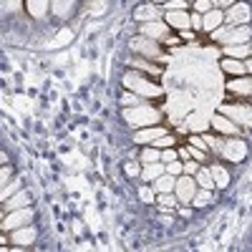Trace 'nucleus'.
Returning <instances> with one entry per match:
<instances>
[{"label": "nucleus", "mask_w": 252, "mask_h": 252, "mask_svg": "<svg viewBox=\"0 0 252 252\" xmlns=\"http://www.w3.org/2000/svg\"><path fill=\"white\" fill-rule=\"evenodd\" d=\"M227 91L232 96H252V78L250 76H235L227 81Z\"/></svg>", "instance_id": "2eb2a0df"}, {"label": "nucleus", "mask_w": 252, "mask_h": 252, "mask_svg": "<svg viewBox=\"0 0 252 252\" xmlns=\"http://www.w3.org/2000/svg\"><path fill=\"white\" fill-rule=\"evenodd\" d=\"M224 53H227L229 58H237V61H242V58H250V56H252L250 46H245V43H235V46H227V48H224Z\"/></svg>", "instance_id": "4be33fe9"}, {"label": "nucleus", "mask_w": 252, "mask_h": 252, "mask_svg": "<svg viewBox=\"0 0 252 252\" xmlns=\"http://www.w3.org/2000/svg\"><path fill=\"white\" fill-rule=\"evenodd\" d=\"M35 240V229L33 227H18V229H13V242L15 245H31Z\"/></svg>", "instance_id": "412c9836"}, {"label": "nucleus", "mask_w": 252, "mask_h": 252, "mask_svg": "<svg viewBox=\"0 0 252 252\" xmlns=\"http://www.w3.org/2000/svg\"><path fill=\"white\" fill-rule=\"evenodd\" d=\"M220 114L229 116L237 126H252V106H245V103H222L220 106Z\"/></svg>", "instance_id": "39448f33"}, {"label": "nucleus", "mask_w": 252, "mask_h": 252, "mask_svg": "<svg viewBox=\"0 0 252 252\" xmlns=\"http://www.w3.org/2000/svg\"><path fill=\"white\" fill-rule=\"evenodd\" d=\"M129 66H131L134 71L146 73V76H161V73H164V66H161V63H154L152 58H144V56L129 58Z\"/></svg>", "instance_id": "ddd939ff"}, {"label": "nucleus", "mask_w": 252, "mask_h": 252, "mask_svg": "<svg viewBox=\"0 0 252 252\" xmlns=\"http://www.w3.org/2000/svg\"><path fill=\"white\" fill-rule=\"evenodd\" d=\"M197 172H199V164L192 161V159H187V161H184V174H192V177H194Z\"/></svg>", "instance_id": "58836bf2"}, {"label": "nucleus", "mask_w": 252, "mask_h": 252, "mask_svg": "<svg viewBox=\"0 0 252 252\" xmlns=\"http://www.w3.org/2000/svg\"><path fill=\"white\" fill-rule=\"evenodd\" d=\"M152 3H157V5H164V3H169V0H152Z\"/></svg>", "instance_id": "49530a36"}, {"label": "nucleus", "mask_w": 252, "mask_h": 252, "mask_svg": "<svg viewBox=\"0 0 252 252\" xmlns=\"http://www.w3.org/2000/svg\"><path fill=\"white\" fill-rule=\"evenodd\" d=\"M220 66H222V71H224L227 76H245V73H247V66H245V63L237 61V58H229V56L220 63Z\"/></svg>", "instance_id": "a211bd4d"}, {"label": "nucleus", "mask_w": 252, "mask_h": 252, "mask_svg": "<svg viewBox=\"0 0 252 252\" xmlns=\"http://www.w3.org/2000/svg\"><path fill=\"white\" fill-rule=\"evenodd\" d=\"M247 154V144L240 139V136H229L224 144H222V157L227 161H242Z\"/></svg>", "instance_id": "6e6552de"}, {"label": "nucleus", "mask_w": 252, "mask_h": 252, "mask_svg": "<svg viewBox=\"0 0 252 252\" xmlns=\"http://www.w3.org/2000/svg\"><path fill=\"white\" fill-rule=\"evenodd\" d=\"M18 189H20V184H18V182H13L10 187H5V189H3V199H8L13 192H18Z\"/></svg>", "instance_id": "79ce46f5"}, {"label": "nucleus", "mask_w": 252, "mask_h": 252, "mask_svg": "<svg viewBox=\"0 0 252 252\" xmlns=\"http://www.w3.org/2000/svg\"><path fill=\"white\" fill-rule=\"evenodd\" d=\"M189 144H192V146H197V149H209V144L204 141V136L202 134H192V136H189Z\"/></svg>", "instance_id": "f704fd0d"}, {"label": "nucleus", "mask_w": 252, "mask_h": 252, "mask_svg": "<svg viewBox=\"0 0 252 252\" xmlns=\"http://www.w3.org/2000/svg\"><path fill=\"white\" fill-rule=\"evenodd\" d=\"M209 172H212L215 187H227V184H229V174H227V169H224V166H220V164H212V166H209Z\"/></svg>", "instance_id": "5701e85b"}, {"label": "nucleus", "mask_w": 252, "mask_h": 252, "mask_svg": "<svg viewBox=\"0 0 252 252\" xmlns=\"http://www.w3.org/2000/svg\"><path fill=\"white\" fill-rule=\"evenodd\" d=\"M159 204H161V209H174L179 204V197L174 192H164V194H159Z\"/></svg>", "instance_id": "bb28decb"}, {"label": "nucleus", "mask_w": 252, "mask_h": 252, "mask_svg": "<svg viewBox=\"0 0 252 252\" xmlns=\"http://www.w3.org/2000/svg\"><path fill=\"white\" fill-rule=\"evenodd\" d=\"M177 144V136L174 134H161L159 139L152 141V146H157V149H166V146H174Z\"/></svg>", "instance_id": "7c9ffc66"}, {"label": "nucleus", "mask_w": 252, "mask_h": 252, "mask_svg": "<svg viewBox=\"0 0 252 252\" xmlns=\"http://www.w3.org/2000/svg\"><path fill=\"white\" fill-rule=\"evenodd\" d=\"M161 134H166L164 126H159V124H157V126H146V129H139V131H136V139H134V141L141 144V146H146V144H152L154 139H159Z\"/></svg>", "instance_id": "f3484780"}, {"label": "nucleus", "mask_w": 252, "mask_h": 252, "mask_svg": "<svg viewBox=\"0 0 252 252\" xmlns=\"http://www.w3.org/2000/svg\"><path fill=\"white\" fill-rule=\"evenodd\" d=\"M187 149H189V157H192L194 161H204L207 159V152L204 149H197V146H192V144H189Z\"/></svg>", "instance_id": "e433bc0d"}, {"label": "nucleus", "mask_w": 252, "mask_h": 252, "mask_svg": "<svg viewBox=\"0 0 252 252\" xmlns=\"http://www.w3.org/2000/svg\"><path fill=\"white\" fill-rule=\"evenodd\" d=\"M28 202H31L28 192H18L15 197L5 199V209H20V207H28Z\"/></svg>", "instance_id": "393cba45"}, {"label": "nucleus", "mask_w": 252, "mask_h": 252, "mask_svg": "<svg viewBox=\"0 0 252 252\" xmlns=\"http://www.w3.org/2000/svg\"><path fill=\"white\" fill-rule=\"evenodd\" d=\"M154 161H161V149H157V146L146 144L144 152H141V164H154Z\"/></svg>", "instance_id": "b1692460"}, {"label": "nucleus", "mask_w": 252, "mask_h": 252, "mask_svg": "<svg viewBox=\"0 0 252 252\" xmlns=\"http://www.w3.org/2000/svg\"><path fill=\"white\" fill-rule=\"evenodd\" d=\"M131 51L136 56H144V58H152V61H159L164 63V48L159 40H152L146 35H134L131 38Z\"/></svg>", "instance_id": "7ed1b4c3"}, {"label": "nucleus", "mask_w": 252, "mask_h": 252, "mask_svg": "<svg viewBox=\"0 0 252 252\" xmlns=\"http://www.w3.org/2000/svg\"><path fill=\"white\" fill-rule=\"evenodd\" d=\"M166 174H172V177H179V174H184V161H179V159L169 161V164H166Z\"/></svg>", "instance_id": "473e14b6"}, {"label": "nucleus", "mask_w": 252, "mask_h": 252, "mask_svg": "<svg viewBox=\"0 0 252 252\" xmlns=\"http://www.w3.org/2000/svg\"><path fill=\"white\" fill-rule=\"evenodd\" d=\"M192 28L194 31H202V13H197V10L192 13Z\"/></svg>", "instance_id": "a19ab883"}, {"label": "nucleus", "mask_w": 252, "mask_h": 252, "mask_svg": "<svg viewBox=\"0 0 252 252\" xmlns=\"http://www.w3.org/2000/svg\"><path fill=\"white\" fill-rule=\"evenodd\" d=\"M209 126H212L215 131H220L222 136H237L240 134V126L224 114H215L212 119H209Z\"/></svg>", "instance_id": "f8f14e48"}, {"label": "nucleus", "mask_w": 252, "mask_h": 252, "mask_svg": "<svg viewBox=\"0 0 252 252\" xmlns=\"http://www.w3.org/2000/svg\"><path fill=\"white\" fill-rule=\"evenodd\" d=\"M187 0H169V3H164V10H187Z\"/></svg>", "instance_id": "c9c22d12"}, {"label": "nucleus", "mask_w": 252, "mask_h": 252, "mask_svg": "<svg viewBox=\"0 0 252 252\" xmlns=\"http://www.w3.org/2000/svg\"><path fill=\"white\" fill-rule=\"evenodd\" d=\"M161 15H164V10L157 3H152V0L134 10V20H139V23H154V20H161Z\"/></svg>", "instance_id": "4468645a"}, {"label": "nucleus", "mask_w": 252, "mask_h": 252, "mask_svg": "<svg viewBox=\"0 0 252 252\" xmlns=\"http://www.w3.org/2000/svg\"><path fill=\"white\" fill-rule=\"evenodd\" d=\"M194 179H197V184H199L202 189H212V187H215V179H212V172H209V169H199V172L194 174Z\"/></svg>", "instance_id": "a878e982"}, {"label": "nucleus", "mask_w": 252, "mask_h": 252, "mask_svg": "<svg viewBox=\"0 0 252 252\" xmlns=\"http://www.w3.org/2000/svg\"><path fill=\"white\" fill-rule=\"evenodd\" d=\"M187 3H189V5H192V3H194V0H187Z\"/></svg>", "instance_id": "de8ad7c7"}, {"label": "nucleus", "mask_w": 252, "mask_h": 252, "mask_svg": "<svg viewBox=\"0 0 252 252\" xmlns=\"http://www.w3.org/2000/svg\"><path fill=\"white\" fill-rule=\"evenodd\" d=\"M141 101H144V98H141L139 94H134V91H126V94L121 96V106H124V109H131V106H139Z\"/></svg>", "instance_id": "c85d7f7f"}, {"label": "nucleus", "mask_w": 252, "mask_h": 252, "mask_svg": "<svg viewBox=\"0 0 252 252\" xmlns=\"http://www.w3.org/2000/svg\"><path fill=\"white\" fill-rule=\"evenodd\" d=\"M31 220H33V209L31 207L10 209V215L3 220V232H8V229H18V227H26Z\"/></svg>", "instance_id": "1a4fd4ad"}, {"label": "nucleus", "mask_w": 252, "mask_h": 252, "mask_svg": "<svg viewBox=\"0 0 252 252\" xmlns=\"http://www.w3.org/2000/svg\"><path fill=\"white\" fill-rule=\"evenodd\" d=\"M174 187H177V177L172 174H161L159 179H154V192L157 194H164V192H174Z\"/></svg>", "instance_id": "aec40b11"}, {"label": "nucleus", "mask_w": 252, "mask_h": 252, "mask_svg": "<svg viewBox=\"0 0 252 252\" xmlns=\"http://www.w3.org/2000/svg\"><path fill=\"white\" fill-rule=\"evenodd\" d=\"M174 159H179V152L174 149V146H166V149H161V161H164V164H169V161H174Z\"/></svg>", "instance_id": "72a5a7b5"}, {"label": "nucleus", "mask_w": 252, "mask_h": 252, "mask_svg": "<svg viewBox=\"0 0 252 252\" xmlns=\"http://www.w3.org/2000/svg\"><path fill=\"white\" fill-rule=\"evenodd\" d=\"M164 172H166V164H164V161H154V164H144L141 177H144V182H154V179H159Z\"/></svg>", "instance_id": "6ab92c4d"}, {"label": "nucleus", "mask_w": 252, "mask_h": 252, "mask_svg": "<svg viewBox=\"0 0 252 252\" xmlns=\"http://www.w3.org/2000/svg\"><path fill=\"white\" fill-rule=\"evenodd\" d=\"M222 23H224V13H222V8H212L209 13L202 15V31H204V33H215Z\"/></svg>", "instance_id": "dca6fc26"}, {"label": "nucleus", "mask_w": 252, "mask_h": 252, "mask_svg": "<svg viewBox=\"0 0 252 252\" xmlns=\"http://www.w3.org/2000/svg\"><path fill=\"white\" fill-rule=\"evenodd\" d=\"M124 86H126V91H134V94H139L141 98H159L161 94H164V89L159 86V83H154L152 78H146V73H141V71H129L124 78Z\"/></svg>", "instance_id": "f257e3e1"}, {"label": "nucleus", "mask_w": 252, "mask_h": 252, "mask_svg": "<svg viewBox=\"0 0 252 252\" xmlns=\"http://www.w3.org/2000/svg\"><path fill=\"white\" fill-rule=\"evenodd\" d=\"M124 121L134 126V129H146V126H157L161 121L159 109L154 106H146V103H139V106L131 109H124Z\"/></svg>", "instance_id": "f03ea898"}, {"label": "nucleus", "mask_w": 252, "mask_h": 252, "mask_svg": "<svg viewBox=\"0 0 252 252\" xmlns=\"http://www.w3.org/2000/svg\"><path fill=\"white\" fill-rule=\"evenodd\" d=\"M197 189H199V184H197V179H194L192 174H179V177H177L174 194L179 197V202L192 204V199H194V194H197Z\"/></svg>", "instance_id": "423d86ee"}, {"label": "nucleus", "mask_w": 252, "mask_h": 252, "mask_svg": "<svg viewBox=\"0 0 252 252\" xmlns=\"http://www.w3.org/2000/svg\"><path fill=\"white\" fill-rule=\"evenodd\" d=\"M187 126H189V129H192V131H204L209 124L204 121V116L194 114V116H189V119H187Z\"/></svg>", "instance_id": "c756f323"}, {"label": "nucleus", "mask_w": 252, "mask_h": 252, "mask_svg": "<svg viewBox=\"0 0 252 252\" xmlns=\"http://www.w3.org/2000/svg\"><path fill=\"white\" fill-rule=\"evenodd\" d=\"M192 8L197 10V13H209V10H212V8H217L215 5V0H194V3H192Z\"/></svg>", "instance_id": "2f4dec72"}, {"label": "nucleus", "mask_w": 252, "mask_h": 252, "mask_svg": "<svg viewBox=\"0 0 252 252\" xmlns=\"http://www.w3.org/2000/svg\"><path fill=\"white\" fill-rule=\"evenodd\" d=\"M212 38L222 40L224 46L247 43V40H250V28H247V26H237V28H217V31L212 33Z\"/></svg>", "instance_id": "20e7f679"}, {"label": "nucleus", "mask_w": 252, "mask_h": 252, "mask_svg": "<svg viewBox=\"0 0 252 252\" xmlns=\"http://www.w3.org/2000/svg\"><path fill=\"white\" fill-rule=\"evenodd\" d=\"M139 197H141V202H146V204H152L157 197H154V192H152V187H141L139 189Z\"/></svg>", "instance_id": "4c0bfd02"}, {"label": "nucleus", "mask_w": 252, "mask_h": 252, "mask_svg": "<svg viewBox=\"0 0 252 252\" xmlns=\"http://www.w3.org/2000/svg\"><path fill=\"white\" fill-rule=\"evenodd\" d=\"M237 0H215V5L217 8H229V5H235Z\"/></svg>", "instance_id": "c03bdc74"}, {"label": "nucleus", "mask_w": 252, "mask_h": 252, "mask_svg": "<svg viewBox=\"0 0 252 252\" xmlns=\"http://www.w3.org/2000/svg\"><path fill=\"white\" fill-rule=\"evenodd\" d=\"M245 66H247V71L252 73V56H250V61H245Z\"/></svg>", "instance_id": "a18cd8bd"}, {"label": "nucleus", "mask_w": 252, "mask_h": 252, "mask_svg": "<svg viewBox=\"0 0 252 252\" xmlns=\"http://www.w3.org/2000/svg\"><path fill=\"white\" fill-rule=\"evenodd\" d=\"M141 35L152 38V40H159V43H164L166 38L172 35V28L164 23V20H154V23H141Z\"/></svg>", "instance_id": "9b49d317"}, {"label": "nucleus", "mask_w": 252, "mask_h": 252, "mask_svg": "<svg viewBox=\"0 0 252 252\" xmlns=\"http://www.w3.org/2000/svg\"><path fill=\"white\" fill-rule=\"evenodd\" d=\"M164 23L169 26L172 31H187V28H192V15H189L187 10H166L164 13Z\"/></svg>", "instance_id": "9d476101"}, {"label": "nucleus", "mask_w": 252, "mask_h": 252, "mask_svg": "<svg viewBox=\"0 0 252 252\" xmlns=\"http://www.w3.org/2000/svg\"><path fill=\"white\" fill-rule=\"evenodd\" d=\"M252 18V10H250V5H245V3H237L235 5H229L227 8V13H224V23L229 26V28H237V26H247V20Z\"/></svg>", "instance_id": "0eeeda50"}, {"label": "nucleus", "mask_w": 252, "mask_h": 252, "mask_svg": "<svg viewBox=\"0 0 252 252\" xmlns=\"http://www.w3.org/2000/svg\"><path fill=\"white\" fill-rule=\"evenodd\" d=\"M179 35H182V40H197V35H194V31H192V28L179 31Z\"/></svg>", "instance_id": "37998d69"}, {"label": "nucleus", "mask_w": 252, "mask_h": 252, "mask_svg": "<svg viewBox=\"0 0 252 252\" xmlns=\"http://www.w3.org/2000/svg\"><path fill=\"white\" fill-rule=\"evenodd\" d=\"M124 172L129 174V177H139V174H141V169H139V164H136V161H129V164L124 166Z\"/></svg>", "instance_id": "ea45409f"}, {"label": "nucleus", "mask_w": 252, "mask_h": 252, "mask_svg": "<svg viewBox=\"0 0 252 252\" xmlns=\"http://www.w3.org/2000/svg\"><path fill=\"white\" fill-rule=\"evenodd\" d=\"M209 202H212V189H197L192 204H194V207H204V204H209Z\"/></svg>", "instance_id": "cd10ccee"}]
</instances>
